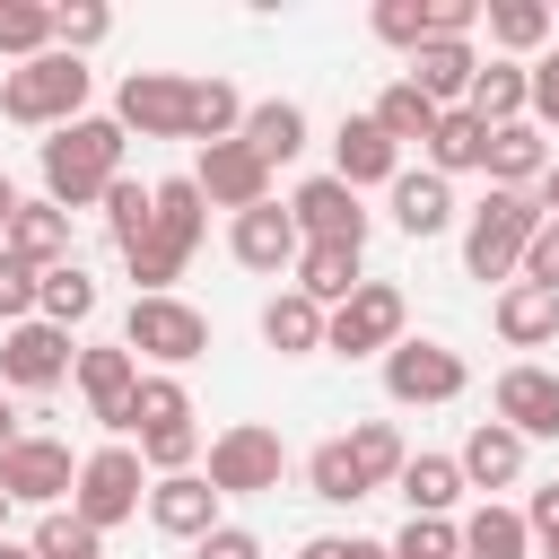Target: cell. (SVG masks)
<instances>
[{
  "label": "cell",
  "instance_id": "obj_31",
  "mask_svg": "<svg viewBox=\"0 0 559 559\" xmlns=\"http://www.w3.org/2000/svg\"><path fill=\"white\" fill-rule=\"evenodd\" d=\"M288 288H297V297H314V306L332 314V306H349V288H358V253H349V245H306Z\"/></svg>",
  "mask_w": 559,
  "mask_h": 559
},
{
  "label": "cell",
  "instance_id": "obj_22",
  "mask_svg": "<svg viewBox=\"0 0 559 559\" xmlns=\"http://www.w3.org/2000/svg\"><path fill=\"white\" fill-rule=\"evenodd\" d=\"M454 472H463V489H515V480H524V437L498 428V419H480V428L463 437Z\"/></svg>",
  "mask_w": 559,
  "mask_h": 559
},
{
  "label": "cell",
  "instance_id": "obj_8",
  "mask_svg": "<svg viewBox=\"0 0 559 559\" xmlns=\"http://www.w3.org/2000/svg\"><path fill=\"white\" fill-rule=\"evenodd\" d=\"M402 323H411L402 288H393V280H358L349 306L323 314V349H341V358H384V349L402 341Z\"/></svg>",
  "mask_w": 559,
  "mask_h": 559
},
{
  "label": "cell",
  "instance_id": "obj_32",
  "mask_svg": "<svg viewBox=\"0 0 559 559\" xmlns=\"http://www.w3.org/2000/svg\"><path fill=\"white\" fill-rule=\"evenodd\" d=\"M262 341H271L280 358H314V349H323V306L297 297V288H280V297L262 306Z\"/></svg>",
  "mask_w": 559,
  "mask_h": 559
},
{
  "label": "cell",
  "instance_id": "obj_16",
  "mask_svg": "<svg viewBox=\"0 0 559 559\" xmlns=\"http://www.w3.org/2000/svg\"><path fill=\"white\" fill-rule=\"evenodd\" d=\"M148 524L166 533V542H201V533H218L227 515H218V489L201 480V472H166V480H148Z\"/></svg>",
  "mask_w": 559,
  "mask_h": 559
},
{
  "label": "cell",
  "instance_id": "obj_14",
  "mask_svg": "<svg viewBox=\"0 0 559 559\" xmlns=\"http://www.w3.org/2000/svg\"><path fill=\"white\" fill-rule=\"evenodd\" d=\"M192 192H201L210 210H262V201H271V166H262L245 140H210V148L192 157Z\"/></svg>",
  "mask_w": 559,
  "mask_h": 559
},
{
  "label": "cell",
  "instance_id": "obj_6",
  "mask_svg": "<svg viewBox=\"0 0 559 559\" xmlns=\"http://www.w3.org/2000/svg\"><path fill=\"white\" fill-rule=\"evenodd\" d=\"M148 463H140V445H96L87 463H79V480H70V515L79 524H96V533H114L122 515H140V498H148V480H140Z\"/></svg>",
  "mask_w": 559,
  "mask_h": 559
},
{
  "label": "cell",
  "instance_id": "obj_20",
  "mask_svg": "<svg viewBox=\"0 0 559 559\" xmlns=\"http://www.w3.org/2000/svg\"><path fill=\"white\" fill-rule=\"evenodd\" d=\"M332 175L349 183V192H367V183H393L402 175V148L367 122V114H349L341 131H332Z\"/></svg>",
  "mask_w": 559,
  "mask_h": 559
},
{
  "label": "cell",
  "instance_id": "obj_30",
  "mask_svg": "<svg viewBox=\"0 0 559 559\" xmlns=\"http://www.w3.org/2000/svg\"><path fill=\"white\" fill-rule=\"evenodd\" d=\"M262 166H288L297 148H306V114L288 105V96H271V105H245V131H236Z\"/></svg>",
  "mask_w": 559,
  "mask_h": 559
},
{
  "label": "cell",
  "instance_id": "obj_12",
  "mask_svg": "<svg viewBox=\"0 0 559 559\" xmlns=\"http://www.w3.org/2000/svg\"><path fill=\"white\" fill-rule=\"evenodd\" d=\"M288 218H297V245H349V253H367V210H358V192L341 175H306L288 192Z\"/></svg>",
  "mask_w": 559,
  "mask_h": 559
},
{
  "label": "cell",
  "instance_id": "obj_40",
  "mask_svg": "<svg viewBox=\"0 0 559 559\" xmlns=\"http://www.w3.org/2000/svg\"><path fill=\"white\" fill-rule=\"evenodd\" d=\"M306 489H314L323 507H358V498H376V489L358 480V463H349V445H341V437H323V445L306 454Z\"/></svg>",
  "mask_w": 559,
  "mask_h": 559
},
{
  "label": "cell",
  "instance_id": "obj_54",
  "mask_svg": "<svg viewBox=\"0 0 559 559\" xmlns=\"http://www.w3.org/2000/svg\"><path fill=\"white\" fill-rule=\"evenodd\" d=\"M26 428H17V411H9V393H0V445H17Z\"/></svg>",
  "mask_w": 559,
  "mask_h": 559
},
{
  "label": "cell",
  "instance_id": "obj_17",
  "mask_svg": "<svg viewBox=\"0 0 559 559\" xmlns=\"http://www.w3.org/2000/svg\"><path fill=\"white\" fill-rule=\"evenodd\" d=\"M489 402H498V428H515L524 445H533V437H559V376H550V367L515 358V367L498 376Z\"/></svg>",
  "mask_w": 559,
  "mask_h": 559
},
{
  "label": "cell",
  "instance_id": "obj_33",
  "mask_svg": "<svg viewBox=\"0 0 559 559\" xmlns=\"http://www.w3.org/2000/svg\"><path fill=\"white\" fill-rule=\"evenodd\" d=\"M175 428H192V393H183V376H140V393H131V445L175 437Z\"/></svg>",
  "mask_w": 559,
  "mask_h": 559
},
{
  "label": "cell",
  "instance_id": "obj_11",
  "mask_svg": "<svg viewBox=\"0 0 559 559\" xmlns=\"http://www.w3.org/2000/svg\"><path fill=\"white\" fill-rule=\"evenodd\" d=\"M70 480H79V463H70V445L61 437H17V445H0V498L9 507H61L70 498Z\"/></svg>",
  "mask_w": 559,
  "mask_h": 559
},
{
  "label": "cell",
  "instance_id": "obj_43",
  "mask_svg": "<svg viewBox=\"0 0 559 559\" xmlns=\"http://www.w3.org/2000/svg\"><path fill=\"white\" fill-rule=\"evenodd\" d=\"M384 550H393V559H463V524H454V515H411Z\"/></svg>",
  "mask_w": 559,
  "mask_h": 559
},
{
  "label": "cell",
  "instance_id": "obj_19",
  "mask_svg": "<svg viewBox=\"0 0 559 559\" xmlns=\"http://www.w3.org/2000/svg\"><path fill=\"white\" fill-rule=\"evenodd\" d=\"M480 175H489V192H533L550 175V140L533 122H498L489 148H480Z\"/></svg>",
  "mask_w": 559,
  "mask_h": 559
},
{
  "label": "cell",
  "instance_id": "obj_28",
  "mask_svg": "<svg viewBox=\"0 0 559 559\" xmlns=\"http://www.w3.org/2000/svg\"><path fill=\"white\" fill-rule=\"evenodd\" d=\"M524 105H533V79H524V61H480V70H472V96H463V114H480V122L498 131V122H524Z\"/></svg>",
  "mask_w": 559,
  "mask_h": 559
},
{
  "label": "cell",
  "instance_id": "obj_56",
  "mask_svg": "<svg viewBox=\"0 0 559 559\" xmlns=\"http://www.w3.org/2000/svg\"><path fill=\"white\" fill-rule=\"evenodd\" d=\"M0 559H35V550H26V542H0Z\"/></svg>",
  "mask_w": 559,
  "mask_h": 559
},
{
  "label": "cell",
  "instance_id": "obj_29",
  "mask_svg": "<svg viewBox=\"0 0 559 559\" xmlns=\"http://www.w3.org/2000/svg\"><path fill=\"white\" fill-rule=\"evenodd\" d=\"M463 559H533L524 507H498V498H480V507L463 515Z\"/></svg>",
  "mask_w": 559,
  "mask_h": 559
},
{
  "label": "cell",
  "instance_id": "obj_53",
  "mask_svg": "<svg viewBox=\"0 0 559 559\" xmlns=\"http://www.w3.org/2000/svg\"><path fill=\"white\" fill-rule=\"evenodd\" d=\"M17 201H26V192H17L9 175H0V236H9V218H17Z\"/></svg>",
  "mask_w": 559,
  "mask_h": 559
},
{
  "label": "cell",
  "instance_id": "obj_2",
  "mask_svg": "<svg viewBox=\"0 0 559 559\" xmlns=\"http://www.w3.org/2000/svg\"><path fill=\"white\" fill-rule=\"evenodd\" d=\"M201 227H210V201L192 192V175H166V183H157V218H148V236L122 253L131 280H140V297H175L183 262L201 253Z\"/></svg>",
  "mask_w": 559,
  "mask_h": 559
},
{
  "label": "cell",
  "instance_id": "obj_51",
  "mask_svg": "<svg viewBox=\"0 0 559 559\" xmlns=\"http://www.w3.org/2000/svg\"><path fill=\"white\" fill-rule=\"evenodd\" d=\"M297 559H349V533H314V542H306Z\"/></svg>",
  "mask_w": 559,
  "mask_h": 559
},
{
  "label": "cell",
  "instance_id": "obj_34",
  "mask_svg": "<svg viewBox=\"0 0 559 559\" xmlns=\"http://www.w3.org/2000/svg\"><path fill=\"white\" fill-rule=\"evenodd\" d=\"M341 445H349V463H358V480H367V489H393V480H402V463H411V445H402V428H393V419H358Z\"/></svg>",
  "mask_w": 559,
  "mask_h": 559
},
{
  "label": "cell",
  "instance_id": "obj_41",
  "mask_svg": "<svg viewBox=\"0 0 559 559\" xmlns=\"http://www.w3.org/2000/svg\"><path fill=\"white\" fill-rule=\"evenodd\" d=\"M26 550H35V559H105V533H96V524H79L70 507H44V515H35V533H26Z\"/></svg>",
  "mask_w": 559,
  "mask_h": 559
},
{
  "label": "cell",
  "instance_id": "obj_36",
  "mask_svg": "<svg viewBox=\"0 0 559 559\" xmlns=\"http://www.w3.org/2000/svg\"><path fill=\"white\" fill-rule=\"evenodd\" d=\"M245 131V96L227 87V79H192V105H183V140H236Z\"/></svg>",
  "mask_w": 559,
  "mask_h": 559
},
{
  "label": "cell",
  "instance_id": "obj_5",
  "mask_svg": "<svg viewBox=\"0 0 559 559\" xmlns=\"http://www.w3.org/2000/svg\"><path fill=\"white\" fill-rule=\"evenodd\" d=\"M122 349L148 358L157 376H175V367L210 358V314L183 306V297H131V314H122Z\"/></svg>",
  "mask_w": 559,
  "mask_h": 559
},
{
  "label": "cell",
  "instance_id": "obj_21",
  "mask_svg": "<svg viewBox=\"0 0 559 559\" xmlns=\"http://www.w3.org/2000/svg\"><path fill=\"white\" fill-rule=\"evenodd\" d=\"M384 192H393V227H402V236H419V245H428V236H445V227H454V183H445V175H428V166L411 175V166H402Z\"/></svg>",
  "mask_w": 559,
  "mask_h": 559
},
{
  "label": "cell",
  "instance_id": "obj_1",
  "mask_svg": "<svg viewBox=\"0 0 559 559\" xmlns=\"http://www.w3.org/2000/svg\"><path fill=\"white\" fill-rule=\"evenodd\" d=\"M114 175H122V122L114 114H79L44 140V201L52 210H96Z\"/></svg>",
  "mask_w": 559,
  "mask_h": 559
},
{
  "label": "cell",
  "instance_id": "obj_26",
  "mask_svg": "<svg viewBox=\"0 0 559 559\" xmlns=\"http://www.w3.org/2000/svg\"><path fill=\"white\" fill-rule=\"evenodd\" d=\"M419 148H428V175H445V183H454V175H480L489 122H480V114H463V105H445V114H437V131H428Z\"/></svg>",
  "mask_w": 559,
  "mask_h": 559
},
{
  "label": "cell",
  "instance_id": "obj_18",
  "mask_svg": "<svg viewBox=\"0 0 559 559\" xmlns=\"http://www.w3.org/2000/svg\"><path fill=\"white\" fill-rule=\"evenodd\" d=\"M227 253L245 262V271H297V218H288V201H262V210H236V227H227Z\"/></svg>",
  "mask_w": 559,
  "mask_h": 559
},
{
  "label": "cell",
  "instance_id": "obj_47",
  "mask_svg": "<svg viewBox=\"0 0 559 559\" xmlns=\"http://www.w3.org/2000/svg\"><path fill=\"white\" fill-rule=\"evenodd\" d=\"M515 280H524V288H550V297H559V218H542V227H533V245H524Z\"/></svg>",
  "mask_w": 559,
  "mask_h": 559
},
{
  "label": "cell",
  "instance_id": "obj_9",
  "mask_svg": "<svg viewBox=\"0 0 559 559\" xmlns=\"http://www.w3.org/2000/svg\"><path fill=\"white\" fill-rule=\"evenodd\" d=\"M463 384H472V367L445 349V341H393L384 349V393L402 402V411H437V402H463Z\"/></svg>",
  "mask_w": 559,
  "mask_h": 559
},
{
  "label": "cell",
  "instance_id": "obj_50",
  "mask_svg": "<svg viewBox=\"0 0 559 559\" xmlns=\"http://www.w3.org/2000/svg\"><path fill=\"white\" fill-rule=\"evenodd\" d=\"M524 533H533V550H542V542H559V480H550V489H533V507H524Z\"/></svg>",
  "mask_w": 559,
  "mask_h": 559
},
{
  "label": "cell",
  "instance_id": "obj_44",
  "mask_svg": "<svg viewBox=\"0 0 559 559\" xmlns=\"http://www.w3.org/2000/svg\"><path fill=\"white\" fill-rule=\"evenodd\" d=\"M105 35H114V9H105V0L52 9V52H87V44H105Z\"/></svg>",
  "mask_w": 559,
  "mask_h": 559
},
{
  "label": "cell",
  "instance_id": "obj_3",
  "mask_svg": "<svg viewBox=\"0 0 559 559\" xmlns=\"http://www.w3.org/2000/svg\"><path fill=\"white\" fill-rule=\"evenodd\" d=\"M0 114H9L17 131H61V122H79V114H87V61H79V52H35V61H17V70L0 79Z\"/></svg>",
  "mask_w": 559,
  "mask_h": 559
},
{
  "label": "cell",
  "instance_id": "obj_37",
  "mask_svg": "<svg viewBox=\"0 0 559 559\" xmlns=\"http://www.w3.org/2000/svg\"><path fill=\"white\" fill-rule=\"evenodd\" d=\"M367 122H376V131H384L393 148H411V140H428V131H437V105H428V96H419L411 79H393V87L376 96V114H367Z\"/></svg>",
  "mask_w": 559,
  "mask_h": 559
},
{
  "label": "cell",
  "instance_id": "obj_15",
  "mask_svg": "<svg viewBox=\"0 0 559 559\" xmlns=\"http://www.w3.org/2000/svg\"><path fill=\"white\" fill-rule=\"evenodd\" d=\"M70 376H79V393H87V419H96V428H114V437L131 445V393H140V358H131V349H79V358H70Z\"/></svg>",
  "mask_w": 559,
  "mask_h": 559
},
{
  "label": "cell",
  "instance_id": "obj_25",
  "mask_svg": "<svg viewBox=\"0 0 559 559\" xmlns=\"http://www.w3.org/2000/svg\"><path fill=\"white\" fill-rule=\"evenodd\" d=\"M489 314H498V341H507V349H542V341H559V297H550V288L507 280Z\"/></svg>",
  "mask_w": 559,
  "mask_h": 559
},
{
  "label": "cell",
  "instance_id": "obj_42",
  "mask_svg": "<svg viewBox=\"0 0 559 559\" xmlns=\"http://www.w3.org/2000/svg\"><path fill=\"white\" fill-rule=\"evenodd\" d=\"M52 52V0H0V61H35Z\"/></svg>",
  "mask_w": 559,
  "mask_h": 559
},
{
  "label": "cell",
  "instance_id": "obj_38",
  "mask_svg": "<svg viewBox=\"0 0 559 559\" xmlns=\"http://www.w3.org/2000/svg\"><path fill=\"white\" fill-rule=\"evenodd\" d=\"M96 210H105V236H114V245L131 253V245L148 236V218H157V183H131V175H114Z\"/></svg>",
  "mask_w": 559,
  "mask_h": 559
},
{
  "label": "cell",
  "instance_id": "obj_24",
  "mask_svg": "<svg viewBox=\"0 0 559 559\" xmlns=\"http://www.w3.org/2000/svg\"><path fill=\"white\" fill-rule=\"evenodd\" d=\"M472 70H480V52H472V44H419L402 79L445 114V105H463V96H472Z\"/></svg>",
  "mask_w": 559,
  "mask_h": 559
},
{
  "label": "cell",
  "instance_id": "obj_57",
  "mask_svg": "<svg viewBox=\"0 0 559 559\" xmlns=\"http://www.w3.org/2000/svg\"><path fill=\"white\" fill-rule=\"evenodd\" d=\"M0 542H9V498H0Z\"/></svg>",
  "mask_w": 559,
  "mask_h": 559
},
{
  "label": "cell",
  "instance_id": "obj_58",
  "mask_svg": "<svg viewBox=\"0 0 559 559\" xmlns=\"http://www.w3.org/2000/svg\"><path fill=\"white\" fill-rule=\"evenodd\" d=\"M550 17H559V9H550Z\"/></svg>",
  "mask_w": 559,
  "mask_h": 559
},
{
  "label": "cell",
  "instance_id": "obj_46",
  "mask_svg": "<svg viewBox=\"0 0 559 559\" xmlns=\"http://www.w3.org/2000/svg\"><path fill=\"white\" fill-rule=\"evenodd\" d=\"M35 280H44V271H26V262H17L9 245H0V332L35 314Z\"/></svg>",
  "mask_w": 559,
  "mask_h": 559
},
{
  "label": "cell",
  "instance_id": "obj_4",
  "mask_svg": "<svg viewBox=\"0 0 559 559\" xmlns=\"http://www.w3.org/2000/svg\"><path fill=\"white\" fill-rule=\"evenodd\" d=\"M533 227H542V201H533V192H489V201L463 218V271L507 288L515 262H524V245H533Z\"/></svg>",
  "mask_w": 559,
  "mask_h": 559
},
{
  "label": "cell",
  "instance_id": "obj_49",
  "mask_svg": "<svg viewBox=\"0 0 559 559\" xmlns=\"http://www.w3.org/2000/svg\"><path fill=\"white\" fill-rule=\"evenodd\" d=\"M192 559H262V533L218 524V533H201V542H192Z\"/></svg>",
  "mask_w": 559,
  "mask_h": 559
},
{
  "label": "cell",
  "instance_id": "obj_35",
  "mask_svg": "<svg viewBox=\"0 0 559 559\" xmlns=\"http://www.w3.org/2000/svg\"><path fill=\"white\" fill-rule=\"evenodd\" d=\"M393 489H402V507H411V515H454V498H463V472H454V454H411Z\"/></svg>",
  "mask_w": 559,
  "mask_h": 559
},
{
  "label": "cell",
  "instance_id": "obj_48",
  "mask_svg": "<svg viewBox=\"0 0 559 559\" xmlns=\"http://www.w3.org/2000/svg\"><path fill=\"white\" fill-rule=\"evenodd\" d=\"M524 79H533V105H524V122H533V131H559V44H550L542 61H524Z\"/></svg>",
  "mask_w": 559,
  "mask_h": 559
},
{
  "label": "cell",
  "instance_id": "obj_7",
  "mask_svg": "<svg viewBox=\"0 0 559 559\" xmlns=\"http://www.w3.org/2000/svg\"><path fill=\"white\" fill-rule=\"evenodd\" d=\"M280 472H288V445H280V428H262V419H236V428H218L210 437V489L218 498H262V489H280Z\"/></svg>",
  "mask_w": 559,
  "mask_h": 559
},
{
  "label": "cell",
  "instance_id": "obj_45",
  "mask_svg": "<svg viewBox=\"0 0 559 559\" xmlns=\"http://www.w3.org/2000/svg\"><path fill=\"white\" fill-rule=\"evenodd\" d=\"M367 26H376L402 61H411V52L428 44V0H376V17H367Z\"/></svg>",
  "mask_w": 559,
  "mask_h": 559
},
{
  "label": "cell",
  "instance_id": "obj_39",
  "mask_svg": "<svg viewBox=\"0 0 559 559\" xmlns=\"http://www.w3.org/2000/svg\"><path fill=\"white\" fill-rule=\"evenodd\" d=\"M35 314H44V323H61V332H70V323H87V314H96V280H87L79 262L44 271V280H35Z\"/></svg>",
  "mask_w": 559,
  "mask_h": 559
},
{
  "label": "cell",
  "instance_id": "obj_10",
  "mask_svg": "<svg viewBox=\"0 0 559 559\" xmlns=\"http://www.w3.org/2000/svg\"><path fill=\"white\" fill-rule=\"evenodd\" d=\"M70 332L61 323H44V314H26V323H9L0 332V393H52L61 376H70Z\"/></svg>",
  "mask_w": 559,
  "mask_h": 559
},
{
  "label": "cell",
  "instance_id": "obj_55",
  "mask_svg": "<svg viewBox=\"0 0 559 559\" xmlns=\"http://www.w3.org/2000/svg\"><path fill=\"white\" fill-rule=\"evenodd\" d=\"M349 559H393V550H384V542H358V533H349Z\"/></svg>",
  "mask_w": 559,
  "mask_h": 559
},
{
  "label": "cell",
  "instance_id": "obj_23",
  "mask_svg": "<svg viewBox=\"0 0 559 559\" xmlns=\"http://www.w3.org/2000/svg\"><path fill=\"white\" fill-rule=\"evenodd\" d=\"M26 271H61L70 262V210H52V201H17V218H9V236H0Z\"/></svg>",
  "mask_w": 559,
  "mask_h": 559
},
{
  "label": "cell",
  "instance_id": "obj_27",
  "mask_svg": "<svg viewBox=\"0 0 559 559\" xmlns=\"http://www.w3.org/2000/svg\"><path fill=\"white\" fill-rule=\"evenodd\" d=\"M550 0H489V44H498V61H542V44H550Z\"/></svg>",
  "mask_w": 559,
  "mask_h": 559
},
{
  "label": "cell",
  "instance_id": "obj_52",
  "mask_svg": "<svg viewBox=\"0 0 559 559\" xmlns=\"http://www.w3.org/2000/svg\"><path fill=\"white\" fill-rule=\"evenodd\" d=\"M533 201H542V218H559V157H550V175L533 183Z\"/></svg>",
  "mask_w": 559,
  "mask_h": 559
},
{
  "label": "cell",
  "instance_id": "obj_13",
  "mask_svg": "<svg viewBox=\"0 0 559 559\" xmlns=\"http://www.w3.org/2000/svg\"><path fill=\"white\" fill-rule=\"evenodd\" d=\"M183 105H192V79H175V70H131V79L114 87L122 140H131V131H140V140H183Z\"/></svg>",
  "mask_w": 559,
  "mask_h": 559
}]
</instances>
